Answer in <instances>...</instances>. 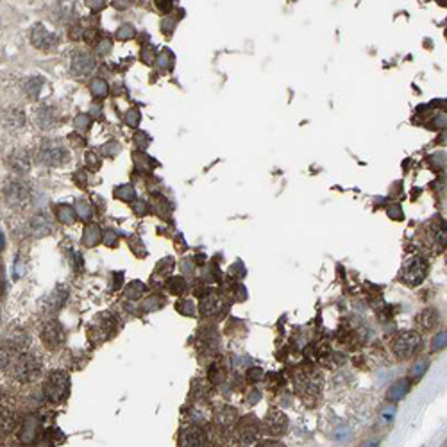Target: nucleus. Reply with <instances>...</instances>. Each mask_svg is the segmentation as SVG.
<instances>
[{
  "label": "nucleus",
  "instance_id": "nucleus-1",
  "mask_svg": "<svg viewBox=\"0 0 447 447\" xmlns=\"http://www.w3.org/2000/svg\"><path fill=\"white\" fill-rule=\"evenodd\" d=\"M424 241L431 252H440L447 247V222L440 217H433L424 225Z\"/></svg>",
  "mask_w": 447,
  "mask_h": 447
},
{
  "label": "nucleus",
  "instance_id": "nucleus-2",
  "mask_svg": "<svg viewBox=\"0 0 447 447\" xmlns=\"http://www.w3.org/2000/svg\"><path fill=\"white\" fill-rule=\"evenodd\" d=\"M40 372H41V363L34 354H22V356H18L13 362V369H11L13 377L20 381V383L34 381L40 375Z\"/></svg>",
  "mask_w": 447,
  "mask_h": 447
},
{
  "label": "nucleus",
  "instance_id": "nucleus-3",
  "mask_svg": "<svg viewBox=\"0 0 447 447\" xmlns=\"http://www.w3.org/2000/svg\"><path fill=\"white\" fill-rule=\"evenodd\" d=\"M428 261L424 258H420V256H413L408 261H404L401 272H399V279L408 286H419L428 276Z\"/></svg>",
  "mask_w": 447,
  "mask_h": 447
},
{
  "label": "nucleus",
  "instance_id": "nucleus-4",
  "mask_svg": "<svg viewBox=\"0 0 447 447\" xmlns=\"http://www.w3.org/2000/svg\"><path fill=\"white\" fill-rule=\"evenodd\" d=\"M259 438V420L254 415L243 417L234 428V442L238 447H254Z\"/></svg>",
  "mask_w": 447,
  "mask_h": 447
},
{
  "label": "nucleus",
  "instance_id": "nucleus-5",
  "mask_svg": "<svg viewBox=\"0 0 447 447\" xmlns=\"http://www.w3.org/2000/svg\"><path fill=\"white\" fill-rule=\"evenodd\" d=\"M420 335L417 331H401L392 342V351L399 360H408L415 356L417 351L420 349Z\"/></svg>",
  "mask_w": 447,
  "mask_h": 447
},
{
  "label": "nucleus",
  "instance_id": "nucleus-6",
  "mask_svg": "<svg viewBox=\"0 0 447 447\" xmlns=\"http://www.w3.org/2000/svg\"><path fill=\"white\" fill-rule=\"evenodd\" d=\"M68 388H70V379L68 374L63 371H54L47 375V379L43 383L45 395L54 402H59L68 395Z\"/></svg>",
  "mask_w": 447,
  "mask_h": 447
},
{
  "label": "nucleus",
  "instance_id": "nucleus-7",
  "mask_svg": "<svg viewBox=\"0 0 447 447\" xmlns=\"http://www.w3.org/2000/svg\"><path fill=\"white\" fill-rule=\"evenodd\" d=\"M40 157H41L43 163H47V165L56 166V165H63V163H67L68 152H67V149L61 145V142L52 140V142L43 143V147H41V152H40Z\"/></svg>",
  "mask_w": 447,
  "mask_h": 447
},
{
  "label": "nucleus",
  "instance_id": "nucleus-8",
  "mask_svg": "<svg viewBox=\"0 0 447 447\" xmlns=\"http://www.w3.org/2000/svg\"><path fill=\"white\" fill-rule=\"evenodd\" d=\"M286 428H288V419H286V415L281 410L272 408L265 415L263 429L267 435H270V437H281V435H285Z\"/></svg>",
  "mask_w": 447,
  "mask_h": 447
},
{
  "label": "nucleus",
  "instance_id": "nucleus-9",
  "mask_svg": "<svg viewBox=\"0 0 447 447\" xmlns=\"http://www.w3.org/2000/svg\"><path fill=\"white\" fill-rule=\"evenodd\" d=\"M41 340H43V344L47 345L50 351L59 349L63 344V340H65L63 327L59 326L58 322H49V324L43 327V331H41Z\"/></svg>",
  "mask_w": 447,
  "mask_h": 447
},
{
  "label": "nucleus",
  "instance_id": "nucleus-10",
  "mask_svg": "<svg viewBox=\"0 0 447 447\" xmlns=\"http://www.w3.org/2000/svg\"><path fill=\"white\" fill-rule=\"evenodd\" d=\"M320 379L317 374H300L295 377V386L302 393V397H309V395H318L320 392Z\"/></svg>",
  "mask_w": 447,
  "mask_h": 447
},
{
  "label": "nucleus",
  "instance_id": "nucleus-11",
  "mask_svg": "<svg viewBox=\"0 0 447 447\" xmlns=\"http://www.w3.org/2000/svg\"><path fill=\"white\" fill-rule=\"evenodd\" d=\"M4 195H5V201L11 206H22L27 201L29 192H27V186L23 183L9 181L4 186Z\"/></svg>",
  "mask_w": 447,
  "mask_h": 447
},
{
  "label": "nucleus",
  "instance_id": "nucleus-12",
  "mask_svg": "<svg viewBox=\"0 0 447 447\" xmlns=\"http://www.w3.org/2000/svg\"><path fill=\"white\" fill-rule=\"evenodd\" d=\"M224 306H225V302H224L222 297L211 292V294H208L204 299H202V302H201V313H202V315H206V317H215V315L222 313Z\"/></svg>",
  "mask_w": 447,
  "mask_h": 447
},
{
  "label": "nucleus",
  "instance_id": "nucleus-13",
  "mask_svg": "<svg viewBox=\"0 0 447 447\" xmlns=\"http://www.w3.org/2000/svg\"><path fill=\"white\" fill-rule=\"evenodd\" d=\"M179 447H204V431L199 428H186L179 435Z\"/></svg>",
  "mask_w": 447,
  "mask_h": 447
},
{
  "label": "nucleus",
  "instance_id": "nucleus-14",
  "mask_svg": "<svg viewBox=\"0 0 447 447\" xmlns=\"http://www.w3.org/2000/svg\"><path fill=\"white\" fill-rule=\"evenodd\" d=\"M95 61L91 56H88L86 52H77L72 56V70L77 75H86L89 72L93 70Z\"/></svg>",
  "mask_w": 447,
  "mask_h": 447
},
{
  "label": "nucleus",
  "instance_id": "nucleus-15",
  "mask_svg": "<svg viewBox=\"0 0 447 447\" xmlns=\"http://www.w3.org/2000/svg\"><path fill=\"white\" fill-rule=\"evenodd\" d=\"M410 392V379H397L386 392V399L390 402H399L404 399Z\"/></svg>",
  "mask_w": 447,
  "mask_h": 447
},
{
  "label": "nucleus",
  "instance_id": "nucleus-16",
  "mask_svg": "<svg viewBox=\"0 0 447 447\" xmlns=\"http://www.w3.org/2000/svg\"><path fill=\"white\" fill-rule=\"evenodd\" d=\"M31 40L38 49H50L54 43V36L50 34V32L45 31L41 25H38V27H34V31H32Z\"/></svg>",
  "mask_w": 447,
  "mask_h": 447
},
{
  "label": "nucleus",
  "instance_id": "nucleus-17",
  "mask_svg": "<svg viewBox=\"0 0 447 447\" xmlns=\"http://www.w3.org/2000/svg\"><path fill=\"white\" fill-rule=\"evenodd\" d=\"M417 324L426 331L433 329V327L438 324V313L435 311L433 308H426L424 311H420L419 315H417Z\"/></svg>",
  "mask_w": 447,
  "mask_h": 447
},
{
  "label": "nucleus",
  "instance_id": "nucleus-18",
  "mask_svg": "<svg viewBox=\"0 0 447 447\" xmlns=\"http://www.w3.org/2000/svg\"><path fill=\"white\" fill-rule=\"evenodd\" d=\"M38 426L40 424H38V419H36V417H27L22 424L20 440H22V442H32L36 433H38Z\"/></svg>",
  "mask_w": 447,
  "mask_h": 447
},
{
  "label": "nucleus",
  "instance_id": "nucleus-19",
  "mask_svg": "<svg viewBox=\"0 0 447 447\" xmlns=\"http://www.w3.org/2000/svg\"><path fill=\"white\" fill-rule=\"evenodd\" d=\"M428 369H429L428 360H419V362H415L410 369V379L411 381H420L422 377H424L426 372H428Z\"/></svg>",
  "mask_w": 447,
  "mask_h": 447
},
{
  "label": "nucleus",
  "instance_id": "nucleus-20",
  "mask_svg": "<svg viewBox=\"0 0 447 447\" xmlns=\"http://www.w3.org/2000/svg\"><path fill=\"white\" fill-rule=\"evenodd\" d=\"M16 424L14 413L9 408H2V433H9Z\"/></svg>",
  "mask_w": 447,
  "mask_h": 447
},
{
  "label": "nucleus",
  "instance_id": "nucleus-21",
  "mask_svg": "<svg viewBox=\"0 0 447 447\" xmlns=\"http://www.w3.org/2000/svg\"><path fill=\"white\" fill-rule=\"evenodd\" d=\"M446 347H447V329H442L431 340V349H433L435 353H438V351H442Z\"/></svg>",
  "mask_w": 447,
  "mask_h": 447
},
{
  "label": "nucleus",
  "instance_id": "nucleus-22",
  "mask_svg": "<svg viewBox=\"0 0 447 447\" xmlns=\"http://www.w3.org/2000/svg\"><path fill=\"white\" fill-rule=\"evenodd\" d=\"M4 122H5V125H11V127L23 125V115L20 111H5Z\"/></svg>",
  "mask_w": 447,
  "mask_h": 447
},
{
  "label": "nucleus",
  "instance_id": "nucleus-23",
  "mask_svg": "<svg viewBox=\"0 0 447 447\" xmlns=\"http://www.w3.org/2000/svg\"><path fill=\"white\" fill-rule=\"evenodd\" d=\"M166 286H168V290L172 292V294H183V292L186 290V283H184L183 277H172Z\"/></svg>",
  "mask_w": 447,
  "mask_h": 447
},
{
  "label": "nucleus",
  "instance_id": "nucleus-24",
  "mask_svg": "<svg viewBox=\"0 0 447 447\" xmlns=\"http://www.w3.org/2000/svg\"><path fill=\"white\" fill-rule=\"evenodd\" d=\"M353 437L351 435V429L347 428V426H342V428H336L335 429V433H333V438H335L336 442H347L349 438Z\"/></svg>",
  "mask_w": 447,
  "mask_h": 447
},
{
  "label": "nucleus",
  "instance_id": "nucleus-25",
  "mask_svg": "<svg viewBox=\"0 0 447 447\" xmlns=\"http://www.w3.org/2000/svg\"><path fill=\"white\" fill-rule=\"evenodd\" d=\"M11 165H13L14 170H18V172H25V170L29 168V159L25 157V154H20V156L16 154V157H13V163H11Z\"/></svg>",
  "mask_w": 447,
  "mask_h": 447
},
{
  "label": "nucleus",
  "instance_id": "nucleus-26",
  "mask_svg": "<svg viewBox=\"0 0 447 447\" xmlns=\"http://www.w3.org/2000/svg\"><path fill=\"white\" fill-rule=\"evenodd\" d=\"M261 377H263V371H261L259 367H252V369L247 371V379L252 381V383H254V381H259Z\"/></svg>",
  "mask_w": 447,
  "mask_h": 447
},
{
  "label": "nucleus",
  "instance_id": "nucleus-27",
  "mask_svg": "<svg viewBox=\"0 0 447 447\" xmlns=\"http://www.w3.org/2000/svg\"><path fill=\"white\" fill-rule=\"evenodd\" d=\"M91 88H93V93L95 95H106L107 86H106V82H104V80L95 79L93 82H91Z\"/></svg>",
  "mask_w": 447,
  "mask_h": 447
},
{
  "label": "nucleus",
  "instance_id": "nucleus-28",
  "mask_svg": "<svg viewBox=\"0 0 447 447\" xmlns=\"http://www.w3.org/2000/svg\"><path fill=\"white\" fill-rule=\"evenodd\" d=\"M388 217L393 220H402V210L399 204H392L388 208Z\"/></svg>",
  "mask_w": 447,
  "mask_h": 447
},
{
  "label": "nucleus",
  "instance_id": "nucleus-29",
  "mask_svg": "<svg viewBox=\"0 0 447 447\" xmlns=\"http://www.w3.org/2000/svg\"><path fill=\"white\" fill-rule=\"evenodd\" d=\"M142 290H143L142 283H133V285L129 286V290H127V295L134 299V297H138V295L142 294Z\"/></svg>",
  "mask_w": 447,
  "mask_h": 447
},
{
  "label": "nucleus",
  "instance_id": "nucleus-30",
  "mask_svg": "<svg viewBox=\"0 0 447 447\" xmlns=\"http://www.w3.org/2000/svg\"><path fill=\"white\" fill-rule=\"evenodd\" d=\"M393 417H395V406H386L384 408V411H383V415H381V419L384 420V422H392L393 420Z\"/></svg>",
  "mask_w": 447,
  "mask_h": 447
},
{
  "label": "nucleus",
  "instance_id": "nucleus-31",
  "mask_svg": "<svg viewBox=\"0 0 447 447\" xmlns=\"http://www.w3.org/2000/svg\"><path fill=\"white\" fill-rule=\"evenodd\" d=\"M256 447H285L281 442H277V440H263V442H259Z\"/></svg>",
  "mask_w": 447,
  "mask_h": 447
},
{
  "label": "nucleus",
  "instance_id": "nucleus-32",
  "mask_svg": "<svg viewBox=\"0 0 447 447\" xmlns=\"http://www.w3.org/2000/svg\"><path fill=\"white\" fill-rule=\"evenodd\" d=\"M86 232H88V234H86L84 241H86V243H88V241H89V232H98V229H97V227H91V229H88V231H86ZM91 236H93V234H91ZM98 240H100V236L91 238V241H89V245H95V243H97Z\"/></svg>",
  "mask_w": 447,
  "mask_h": 447
},
{
  "label": "nucleus",
  "instance_id": "nucleus-33",
  "mask_svg": "<svg viewBox=\"0 0 447 447\" xmlns=\"http://www.w3.org/2000/svg\"><path fill=\"white\" fill-rule=\"evenodd\" d=\"M258 399H259V392H254L252 395H250V401H252V402H256Z\"/></svg>",
  "mask_w": 447,
  "mask_h": 447
},
{
  "label": "nucleus",
  "instance_id": "nucleus-34",
  "mask_svg": "<svg viewBox=\"0 0 447 447\" xmlns=\"http://www.w3.org/2000/svg\"><path fill=\"white\" fill-rule=\"evenodd\" d=\"M363 447H377V442H375V440H371V442H367Z\"/></svg>",
  "mask_w": 447,
  "mask_h": 447
}]
</instances>
